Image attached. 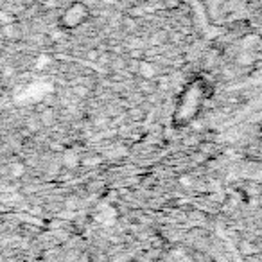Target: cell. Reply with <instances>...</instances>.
<instances>
[{"label":"cell","instance_id":"4","mask_svg":"<svg viewBox=\"0 0 262 262\" xmlns=\"http://www.w3.org/2000/svg\"><path fill=\"white\" fill-rule=\"evenodd\" d=\"M52 120H54V112L45 108L41 113V124H52Z\"/></svg>","mask_w":262,"mask_h":262},{"label":"cell","instance_id":"2","mask_svg":"<svg viewBox=\"0 0 262 262\" xmlns=\"http://www.w3.org/2000/svg\"><path fill=\"white\" fill-rule=\"evenodd\" d=\"M63 164H65L69 169L76 167V165L79 164V157H77L76 151H72V149L65 151V153H63Z\"/></svg>","mask_w":262,"mask_h":262},{"label":"cell","instance_id":"7","mask_svg":"<svg viewBox=\"0 0 262 262\" xmlns=\"http://www.w3.org/2000/svg\"><path fill=\"white\" fill-rule=\"evenodd\" d=\"M67 208H69V210H72V208H77V200H76V198H74V200L67 201Z\"/></svg>","mask_w":262,"mask_h":262},{"label":"cell","instance_id":"3","mask_svg":"<svg viewBox=\"0 0 262 262\" xmlns=\"http://www.w3.org/2000/svg\"><path fill=\"white\" fill-rule=\"evenodd\" d=\"M24 171H26V167H24V164H20V162L11 164V167H9V172H11L13 178H20V176L24 174Z\"/></svg>","mask_w":262,"mask_h":262},{"label":"cell","instance_id":"6","mask_svg":"<svg viewBox=\"0 0 262 262\" xmlns=\"http://www.w3.org/2000/svg\"><path fill=\"white\" fill-rule=\"evenodd\" d=\"M97 164H101V158H99V157L86 158V160H84V165H97Z\"/></svg>","mask_w":262,"mask_h":262},{"label":"cell","instance_id":"8","mask_svg":"<svg viewBox=\"0 0 262 262\" xmlns=\"http://www.w3.org/2000/svg\"><path fill=\"white\" fill-rule=\"evenodd\" d=\"M76 92H77V95H79V97H84V95H86V88H83V86L76 88Z\"/></svg>","mask_w":262,"mask_h":262},{"label":"cell","instance_id":"5","mask_svg":"<svg viewBox=\"0 0 262 262\" xmlns=\"http://www.w3.org/2000/svg\"><path fill=\"white\" fill-rule=\"evenodd\" d=\"M142 74H144V77H153L155 70L151 69L149 65H142Z\"/></svg>","mask_w":262,"mask_h":262},{"label":"cell","instance_id":"1","mask_svg":"<svg viewBox=\"0 0 262 262\" xmlns=\"http://www.w3.org/2000/svg\"><path fill=\"white\" fill-rule=\"evenodd\" d=\"M115 217H117L115 210H113L112 207H108V205H101L97 210V215H95V219H97L102 226H112L113 223H115Z\"/></svg>","mask_w":262,"mask_h":262},{"label":"cell","instance_id":"9","mask_svg":"<svg viewBox=\"0 0 262 262\" xmlns=\"http://www.w3.org/2000/svg\"><path fill=\"white\" fill-rule=\"evenodd\" d=\"M182 183H183V185H190V183H192V180H190V176H183Z\"/></svg>","mask_w":262,"mask_h":262}]
</instances>
